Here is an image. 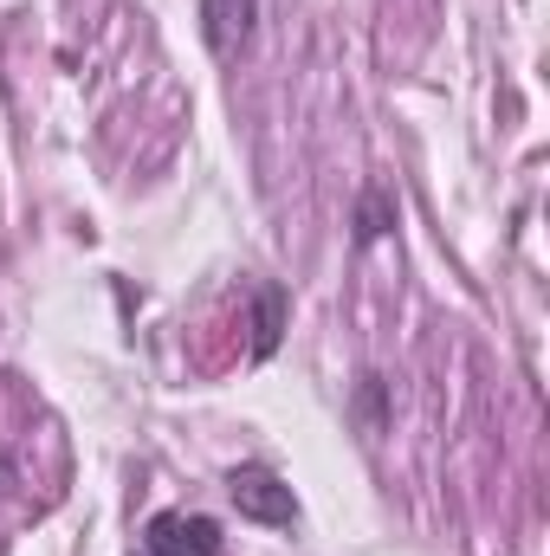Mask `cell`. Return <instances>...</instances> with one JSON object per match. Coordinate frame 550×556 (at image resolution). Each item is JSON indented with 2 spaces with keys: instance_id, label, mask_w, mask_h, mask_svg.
<instances>
[{
  "instance_id": "obj_7",
  "label": "cell",
  "mask_w": 550,
  "mask_h": 556,
  "mask_svg": "<svg viewBox=\"0 0 550 556\" xmlns=\"http://www.w3.org/2000/svg\"><path fill=\"white\" fill-rule=\"evenodd\" d=\"M7 479H13V459H0V485H7Z\"/></svg>"
},
{
  "instance_id": "obj_4",
  "label": "cell",
  "mask_w": 550,
  "mask_h": 556,
  "mask_svg": "<svg viewBox=\"0 0 550 556\" xmlns=\"http://www.w3.org/2000/svg\"><path fill=\"white\" fill-rule=\"evenodd\" d=\"M278 330H285V291L278 285H260V311H253V356L260 363L278 350Z\"/></svg>"
},
{
  "instance_id": "obj_6",
  "label": "cell",
  "mask_w": 550,
  "mask_h": 556,
  "mask_svg": "<svg viewBox=\"0 0 550 556\" xmlns=\"http://www.w3.org/2000/svg\"><path fill=\"white\" fill-rule=\"evenodd\" d=\"M383 395H389L383 376H357V420H363V433H383Z\"/></svg>"
},
{
  "instance_id": "obj_3",
  "label": "cell",
  "mask_w": 550,
  "mask_h": 556,
  "mask_svg": "<svg viewBox=\"0 0 550 556\" xmlns=\"http://www.w3.org/2000/svg\"><path fill=\"white\" fill-rule=\"evenodd\" d=\"M253 20H260V0H201V39L214 59H240L247 39H253Z\"/></svg>"
},
{
  "instance_id": "obj_2",
  "label": "cell",
  "mask_w": 550,
  "mask_h": 556,
  "mask_svg": "<svg viewBox=\"0 0 550 556\" xmlns=\"http://www.w3.org/2000/svg\"><path fill=\"white\" fill-rule=\"evenodd\" d=\"M142 551L155 556H221L227 538L214 518H188V511H155L149 531H142Z\"/></svg>"
},
{
  "instance_id": "obj_5",
  "label": "cell",
  "mask_w": 550,
  "mask_h": 556,
  "mask_svg": "<svg viewBox=\"0 0 550 556\" xmlns=\"http://www.w3.org/2000/svg\"><path fill=\"white\" fill-rule=\"evenodd\" d=\"M389 227H396V194H389V188H370V194L357 201V247H376Z\"/></svg>"
},
{
  "instance_id": "obj_8",
  "label": "cell",
  "mask_w": 550,
  "mask_h": 556,
  "mask_svg": "<svg viewBox=\"0 0 550 556\" xmlns=\"http://www.w3.org/2000/svg\"><path fill=\"white\" fill-rule=\"evenodd\" d=\"M137 556H155V551H137Z\"/></svg>"
},
{
  "instance_id": "obj_1",
  "label": "cell",
  "mask_w": 550,
  "mask_h": 556,
  "mask_svg": "<svg viewBox=\"0 0 550 556\" xmlns=\"http://www.w3.org/2000/svg\"><path fill=\"white\" fill-rule=\"evenodd\" d=\"M227 498L240 505V518H253V525H273V531H291L298 525V498H291V485L266 472V466H234L227 472Z\"/></svg>"
}]
</instances>
